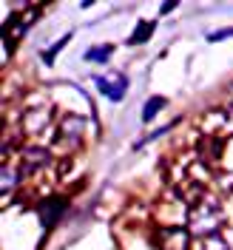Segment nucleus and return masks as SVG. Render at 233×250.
I'll list each match as a JSON object with an SVG mask.
<instances>
[{"mask_svg": "<svg viewBox=\"0 0 233 250\" xmlns=\"http://www.w3.org/2000/svg\"><path fill=\"white\" fill-rule=\"evenodd\" d=\"M168 108V97H162V94H154V97H148L145 100V105H142V123H151L154 117H159V111Z\"/></svg>", "mask_w": 233, "mask_h": 250, "instance_id": "obj_9", "label": "nucleus"}, {"mask_svg": "<svg viewBox=\"0 0 233 250\" xmlns=\"http://www.w3.org/2000/svg\"><path fill=\"white\" fill-rule=\"evenodd\" d=\"M228 37H233V29H219L208 34V43H219V40H228Z\"/></svg>", "mask_w": 233, "mask_h": 250, "instance_id": "obj_13", "label": "nucleus"}, {"mask_svg": "<svg viewBox=\"0 0 233 250\" xmlns=\"http://www.w3.org/2000/svg\"><path fill=\"white\" fill-rule=\"evenodd\" d=\"M94 85H97V91L103 94L106 100L123 103L131 83H128V74H125V71H106V74H97V77H94Z\"/></svg>", "mask_w": 233, "mask_h": 250, "instance_id": "obj_2", "label": "nucleus"}, {"mask_svg": "<svg viewBox=\"0 0 233 250\" xmlns=\"http://www.w3.org/2000/svg\"><path fill=\"white\" fill-rule=\"evenodd\" d=\"M156 248L159 250H188L191 248V230L182 225H162L156 228Z\"/></svg>", "mask_w": 233, "mask_h": 250, "instance_id": "obj_3", "label": "nucleus"}, {"mask_svg": "<svg viewBox=\"0 0 233 250\" xmlns=\"http://www.w3.org/2000/svg\"><path fill=\"white\" fill-rule=\"evenodd\" d=\"M154 31H156V20H140L137 29L128 34V46H142V43H148Z\"/></svg>", "mask_w": 233, "mask_h": 250, "instance_id": "obj_8", "label": "nucleus"}, {"mask_svg": "<svg viewBox=\"0 0 233 250\" xmlns=\"http://www.w3.org/2000/svg\"><path fill=\"white\" fill-rule=\"evenodd\" d=\"M48 125H51V108H29V111H23V117H20V128H23L26 137L43 134Z\"/></svg>", "mask_w": 233, "mask_h": 250, "instance_id": "obj_5", "label": "nucleus"}, {"mask_svg": "<svg viewBox=\"0 0 233 250\" xmlns=\"http://www.w3.org/2000/svg\"><path fill=\"white\" fill-rule=\"evenodd\" d=\"M65 208H68V202L63 199V196H51V199H43V202L37 205V219H40V225L43 228H54L57 222H60V216L65 213Z\"/></svg>", "mask_w": 233, "mask_h": 250, "instance_id": "obj_6", "label": "nucleus"}, {"mask_svg": "<svg viewBox=\"0 0 233 250\" xmlns=\"http://www.w3.org/2000/svg\"><path fill=\"white\" fill-rule=\"evenodd\" d=\"M71 37H74V31L63 34V37L57 40V43H54V46H51V48H46V51H43V62H46V65H51V62H54V54H57V51H63V48L68 46V40H71Z\"/></svg>", "mask_w": 233, "mask_h": 250, "instance_id": "obj_11", "label": "nucleus"}, {"mask_svg": "<svg viewBox=\"0 0 233 250\" xmlns=\"http://www.w3.org/2000/svg\"><path fill=\"white\" fill-rule=\"evenodd\" d=\"M111 54H114V46H111V43H103V46L88 48V51L83 54V60L85 62H108Z\"/></svg>", "mask_w": 233, "mask_h": 250, "instance_id": "obj_10", "label": "nucleus"}, {"mask_svg": "<svg viewBox=\"0 0 233 250\" xmlns=\"http://www.w3.org/2000/svg\"><path fill=\"white\" fill-rule=\"evenodd\" d=\"M83 131H85V120L80 114H63L57 125V140L68 148H77L83 145Z\"/></svg>", "mask_w": 233, "mask_h": 250, "instance_id": "obj_4", "label": "nucleus"}, {"mask_svg": "<svg viewBox=\"0 0 233 250\" xmlns=\"http://www.w3.org/2000/svg\"><path fill=\"white\" fill-rule=\"evenodd\" d=\"M225 222V210L216 199L202 196L199 202H193V208L188 210V230L196 239H208V236H216L219 228Z\"/></svg>", "mask_w": 233, "mask_h": 250, "instance_id": "obj_1", "label": "nucleus"}, {"mask_svg": "<svg viewBox=\"0 0 233 250\" xmlns=\"http://www.w3.org/2000/svg\"><path fill=\"white\" fill-rule=\"evenodd\" d=\"M202 250H231V245L222 239V236H208V239H202Z\"/></svg>", "mask_w": 233, "mask_h": 250, "instance_id": "obj_12", "label": "nucleus"}, {"mask_svg": "<svg viewBox=\"0 0 233 250\" xmlns=\"http://www.w3.org/2000/svg\"><path fill=\"white\" fill-rule=\"evenodd\" d=\"M173 9H176V3H162V9H159V12H162V15H168V12H173Z\"/></svg>", "mask_w": 233, "mask_h": 250, "instance_id": "obj_14", "label": "nucleus"}, {"mask_svg": "<svg viewBox=\"0 0 233 250\" xmlns=\"http://www.w3.org/2000/svg\"><path fill=\"white\" fill-rule=\"evenodd\" d=\"M48 162H51V156H48L46 148H37V145H31L23 151V173H34L40 171V168H46Z\"/></svg>", "mask_w": 233, "mask_h": 250, "instance_id": "obj_7", "label": "nucleus"}]
</instances>
